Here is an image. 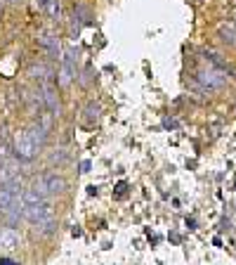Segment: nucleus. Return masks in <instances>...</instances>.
<instances>
[{
  "label": "nucleus",
  "instance_id": "obj_1",
  "mask_svg": "<svg viewBox=\"0 0 236 265\" xmlns=\"http://www.w3.org/2000/svg\"><path fill=\"white\" fill-rule=\"evenodd\" d=\"M45 137H47V126L45 123H36L28 131H22L17 135V140H14V154H17V159L31 161L38 154L40 147L45 145Z\"/></svg>",
  "mask_w": 236,
  "mask_h": 265
},
{
  "label": "nucleus",
  "instance_id": "obj_2",
  "mask_svg": "<svg viewBox=\"0 0 236 265\" xmlns=\"http://www.w3.org/2000/svg\"><path fill=\"white\" fill-rule=\"evenodd\" d=\"M198 80L208 88H220L224 83V76H222V69H215V66H208V69H201L198 71Z\"/></svg>",
  "mask_w": 236,
  "mask_h": 265
},
{
  "label": "nucleus",
  "instance_id": "obj_3",
  "mask_svg": "<svg viewBox=\"0 0 236 265\" xmlns=\"http://www.w3.org/2000/svg\"><path fill=\"white\" fill-rule=\"evenodd\" d=\"M45 178V187H47V194H62L66 192V180L62 175H57V173H47V175H43Z\"/></svg>",
  "mask_w": 236,
  "mask_h": 265
},
{
  "label": "nucleus",
  "instance_id": "obj_4",
  "mask_svg": "<svg viewBox=\"0 0 236 265\" xmlns=\"http://www.w3.org/2000/svg\"><path fill=\"white\" fill-rule=\"evenodd\" d=\"M14 178H17V166H14V161H10L5 154H0V185L12 183Z\"/></svg>",
  "mask_w": 236,
  "mask_h": 265
},
{
  "label": "nucleus",
  "instance_id": "obj_5",
  "mask_svg": "<svg viewBox=\"0 0 236 265\" xmlns=\"http://www.w3.org/2000/svg\"><path fill=\"white\" fill-rule=\"evenodd\" d=\"M19 246V235L14 232L12 227H5V230H0V249H5V251H12Z\"/></svg>",
  "mask_w": 236,
  "mask_h": 265
},
{
  "label": "nucleus",
  "instance_id": "obj_6",
  "mask_svg": "<svg viewBox=\"0 0 236 265\" xmlns=\"http://www.w3.org/2000/svg\"><path fill=\"white\" fill-rule=\"evenodd\" d=\"M43 102H45V106H47L52 114H59L62 105H59V97L54 95V90L50 88V85H45V90H43Z\"/></svg>",
  "mask_w": 236,
  "mask_h": 265
},
{
  "label": "nucleus",
  "instance_id": "obj_7",
  "mask_svg": "<svg viewBox=\"0 0 236 265\" xmlns=\"http://www.w3.org/2000/svg\"><path fill=\"white\" fill-rule=\"evenodd\" d=\"M28 74H31V79H36V80H50L54 76V71L47 64H33Z\"/></svg>",
  "mask_w": 236,
  "mask_h": 265
},
{
  "label": "nucleus",
  "instance_id": "obj_8",
  "mask_svg": "<svg viewBox=\"0 0 236 265\" xmlns=\"http://www.w3.org/2000/svg\"><path fill=\"white\" fill-rule=\"evenodd\" d=\"M73 74H76V69L71 64H66V62H62V66H59V85H69L71 79H73Z\"/></svg>",
  "mask_w": 236,
  "mask_h": 265
},
{
  "label": "nucleus",
  "instance_id": "obj_9",
  "mask_svg": "<svg viewBox=\"0 0 236 265\" xmlns=\"http://www.w3.org/2000/svg\"><path fill=\"white\" fill-rule=\"evenodd\" d=\"M38 2H40V7L47 14H52V17H59V12H62L59 10V0H38Z\"/></svg>",
  "mask_w": 236,
  "mask_h": 265
},
{
  "label": "nucleus",
  "instance_id": "obj_10",
  "mask_svg": "<svg viewBox=\"0 0 236 265\" xmlns=\"http://www.w3.org/2000/svg\"><path fill=\"white\" fill-rule=\"evenodd\" d=\"M40 45L45 50H50V53H59V40L54 36H40Z\"/></svg>",
  "mask_w": 236,
  "mask_h": 265
},
{
  "label": "nucleus",
  "instance_id": "obj_11",
  "mask_svg": "<svg viewBox=\"0 0 236 265\" xmlns=\"http://www.w3.org/2000/svg\"><path fill=\"white\" fill-rule=\"evenodd\" d=\"M97 116H99V106L90 105L88 109H85V121H88V123H92V119L97 121Z\"/></svg>",
  "mask_w": 236,
  "mask_h": 265
},
{
  "label": "nucleus",
  "instance_id": "obj_12",
  "mask_svg": "<svg viewBox=\"0 0 236 265\" xmlns=\"http://www.w3.org/2000/svg\"><path fill=\"white\" fill-rule=\"evenodd\" d=\"M0 265H19V263H14L10 258H0Z\"/></svg>",
  "mask_w": 236,
  "mask_h": 265
},
{
  "label": "nucleus",
  "instance_id": "obj_13",
  "mask_svg": "<svg viewBox=\"0 0 236 265\" xmlns=\"http://www.w3.org/2000/svg\"><path fill=\"white\" fill-rule=\"evenodd\" d=\"M0 14H2V0H0Z\"/></svg>",
  "mask_w": 236,
  "mask_h": 265
},
{
  "label": "nucleus",
  "instance_id": "obj_14",
  "mask_svg": "<svg viewBox=\"0 0 236 265\" xmlns=\"http://www.w3.org/2000/svg\"><path fill=\"white\" fill-rule=\"evenodd\" d=\"M10 2H17V0H10Z\"/></svg>",
  "mask_w": 236,
  "mask_h": 265
}]
</instances>
